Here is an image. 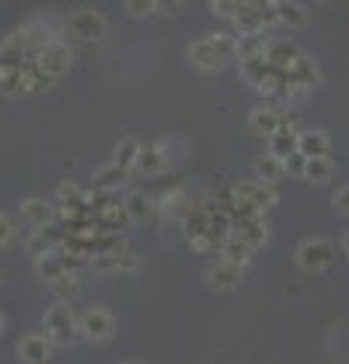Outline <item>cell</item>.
I'll use <instances>...</instances> for the list:
<instances>
[{
    "mask_svg": "<svg viewBox=\"0 0 349 364\" xmlns=\"http://www.w3.org/2000/svg\"><path fill=\"white\" fill-rule=\"evenodd\" d=\"M334 261V246L328 240H307L298 246V264L304 270L316 273V270H325Z\"/></svg>",
    "mask_w": 349,
    "mask_h": 364,
    "instance_id": "obj_8",
    "label": "cell"
},
{
    "mask_svg": "<svg viewBox=\"0 0 349 364\" xmlns=\"http://www.w3.org/2000/svg\"><path fill=\"white\" fill-rule=\"evenodd\" d=\"M237 4H255V0H237Z\"/></svg>",
    "mask_w": 349,
    "mask_h": 364,
    "instance_id": "obj_42",
    "label": "cell"
},
{
    "mask_svg": "<svg viewBox=\"0 0 349 364\" xmlns=\"http://www.w3.org/2000/svg\"><path fill=\"white\" fill-rule=\"evenodd\" d=\"M237 191H240V198L252 200L262 213L270 210V207H276V200H279V195L274 191V186H270V182H240Z\"/></svg>",
    "mask_w": 349,
    "mask_h": 364,
    "instance_id": "obj_13",
    "label": "cell"
},
{
    "mask_svg": "<svg viewBox=\"0 0 349 364\" xmlns=\"http://www.w3.org/2000/svg\"><path fill=\"white\" fill-rule=\"evenodd\" d=\"M219 252L225 261H231V264H237V267H246L252 261V252H255V246L252 243H246L240 234H231L228 240H225L219 246Z\"/></svg>",
    "mask_w": 349,
    "mask_h": 364,
    "instance_id": "obj_15",
    "label": "cell"
},
{
    "mask_svg": "<svg viewBox=\"0 0 349 364\" xmlns=\"http://www.w3.org/2000/svg\"><path fill=\"white\" fill-rule=\"evenodd\" d=\"M0 334H4V316H0Z\"/></svg>",
    "mask_w": 349,
    "mask_h": 364,
    "instance_id": "obj_41",
    "label": "cell"
},
{
    "mask_svg": "<svg viewBox=\"0 0 349 364\" xmlns=\"http://www.w3.org/2000/svg\"><path fill=\"white\" fill-rule=\"evenodd\" d=\"M237 58L240 61H270V40L262 33H246L237 40Z\"/></svg>",
    "mask_w": 349,
    "mask_h": 364,
    "instance_id": "obj_14",
    "label": "cell"
},
{
    "mask_svg": "<svg viewBox=\"0 0 349 364\" xmlns=\"http://www.w3.org/2000/svg\"><path fill=\"white\" fill-rule=\"evenodd\" d=\"M331 161L328 158H307V170H304V179L310 182H328L331 179Z\"/></svg>",
    "mask_w": 349,
    "mask_h": 364,
    "instance_id": "obj_32",
    "label": "cell"
},
{
    "mask_svg": "<svg viewBox=\"0 0 349 364\" xmlns=\"http://www.w3.org/2000/svg\"><path fill=\"white\" fill-rule=\"evenodd\" d=\"M270 70H274V64H270V61H240V73H243V79L252 88L262 85Z\"/></svg>",
    "mask_w": 349,
    "mask_h": 364,
    "instance_id": "obj_29",
    "label": "cell"
},
{
    "mask_svg": "<svg viewBox=\"0 0 349 364\" xmlns=\"http://www.w3.org/2000/svg\"><path fill=\"white\" fill-rule=\"evenodd\" d=\"M283 164H286L289 176H304V170H307V155H304V152H291L289 158H283Z\"/></svg>",
    "mask_w": 349,
    "mask_h": 364,
    "instance_id": "obj_34",
    "label": "cell"
},
{
    "mask_svg": "<svg viewBox=\"0 0 349 364\" xmlns=\"http://www.w3.org/2000/svg\"><path fill=\"white\" fill-rule=\"evenodd\" d=\"M270 152L276 158H289L291 152H298V134H289V131H276L270 136Z\"/></svg>",
    "mask_w": 349,
    "mask_h": 364,
    "instance_id": "obj_30",
    "label": "cell"
},
{
    "mask_svg": "<svg viewBox=\"0 0 349 364\" xmlns=\"http://www.w3.org/2000/svg\"><path fill=\"white\" fill-rule=\"evenodd\" d=\"M55 355V340L49 334H25L18 340V358L25 364H49Z\"/></svg>",
    "mask_w": 349,
    "mask_h": 364,
    "instance_id": "obj_7",
    "label": "cell"
},
{
    "mask_svg": "<svg viewBox=\"0 0 349 364\" xmlns=\"http://www.w3.org/2000/svg\"><path fill=\"white\" fill-rule=\"evenodd\" d=\"M58 215V207H52L43 198H28L21 200V219H28L33 228H49Z\"/></svg>",
    "mask_w": 349,
    "mask_h": 364,
    "instance_id": "obj_12",
    "label": "cell"
},
{
    "mask_svg": "<svg viewBox=\"0 0 349 364\" xmlns=\"http://www.w3.org/2000/svg\"><path fill=\"white\" fill-rule=\"evenodd\" d=\"M188 61L198 67V70L204 73H213V70H222L228 58H225V52L219 49V43L213 37H200L188 46Z\"/></svg>",
    "mask_w": 349,
    "mask_h": 364,
    "instance_id": "obj_3",
    "label": "cell"
},
{
    "mask_svg": "<svg viewBox=\"0 0 349 364\" xmlns=\"http://www.w3.org/2000/svg\"><path fill=\"white\" fill-rule=\"evenodd\" d=\"M122 364H143V361H122Z\"/></svg>",
    "mask_w": 349,
    "mask_h": 364,
    "instance_id": "obj_43",
    "label": "cell"
},
{
    "mask_svg": "<svg viewBox=\"0 0 349 364\" xmlns=\"http://www.w3.org/2000/svg\"><path fill=\"white\" fill-rule=\"evenodd\" d=\"M255 170H258V176H262L264 182H270V186H274V182H279L286 176V164H283V158H276L274 152H267V155H262L255 161Z\"/></svg>",
    "mask_w": 349,
    "mask_h": 364,
    "instance_id": "obj_24",
    "label": "cell"
},
{
    "mask_svg": "<svg viewBox=\"0 0 349 364\" xmlns=\"http://www.w3.org/2000/svg\"><path fill=\"white\" fill-rule=\"evenodd\" d=\"M125 207H128L131 222H149V219H152V213H155L152 198H146L143 191H134V195H128Z\"/></svg>",
    "mask_w": 349,
    "mask_h": 364,
    "instance_id": "obj_26",
    "label": "cell"
},
{
    "mask_svg": "<svg viewBox=\"0 0 349 364\" xmlns=\"http://www.w3.org/2000/svg\"><path fill=\"white\" fill-rule=\"evenodd\" d=\"M159 6H161V9H167V13H173V9L183 6V0H159Z\"/></svg>",
    "mask_w": 349,
    "mask_h": 364,
    "instance_id": "obj_38",
    "label": "cell"
},
{
    "mask_svg": "<svg viewBox=\"0 0 349 364\" xmlns=\"http://www.w3.org/2000/svg\"><path fill=\"white\" fill-rule=\"evenodd\" d=\"M167 152H164V146L161 143H149V146H143L140 149V158H137V164H134V173H140V176H161L164 170H167Z\"/></svg>",
    "mask_w": 349,
    "mask_h": 364,
    "instance_id": "obj_10",
    "label": "cell"
},
{
    "mask_svg": "<svg viewBox=\"0 0 349 364\" xmlns=\"http://www.w3.org/2000/svg\"><path fill=\"white\" fill-rule=\"evenodd\" d=\"M234 234H240L243 240L252 243L255 249L267 240V228H264V222H262V215H252V219H240L237 225H234Z\"/></svg>",
    "mask_w": 349,
    "mask_h": 364,
    "instance_id": "obj_21",
    "label": "cell"
},
{
    "mask_svg": "<svg viewBox=\"0 0 349 364\" xmlns=\"http://www.w3.org/2000/svg\"><path fill=\"white\" fill-rule=\"evenodd\" d=\"M334 210H337V213H343V215H349V186L340 188V191L334 195Z\"/></svg>",
    "mask_w": 349,
    "mask_h": 364,
    "instance_id": "obj_37",
    "label": "cell"
},
{
    "mask_svg": "<svg viewBox=\"0 0 349 364\" xmlns=\"http://www.w3.org/2000/svg\"><path fill=\"white\" fill-rule=\"evenodd\" d=\"M289 79H298V82H304V85H316L319 82V73H316V64H313L307 55H301V61L291 67V73H289Z\"/></svg>",
    "mask_w": 349,
    "mask_h": 364,
    "instance_id": "obj_31",
    "label": "cell"
},
{
    "mask_svg": "<svg viewBox=\"0 0 349 364\" xmlns=\"http://www.w3.org/2000/svg\"><path fill=\"white\" fill-rule=\"evenodd\" d=\"M37 67L55 82V79H61L67 73V67H70V49H67L61 40L43 43L37 49Z\"/></svg>",
    "mask_w": 349,
    "mask_h": 364,
    "instance_id": "obj_2",
    "label": "cell"
},
{
    "mask_svg": "<svg viewBox=\"0 0 349 364\" xmlns=\"http://www.w3.org/2000/svg\"><path fill=\"white\" fill-rule=\"evenodd\" d=\"M92 270L97 273H107V270H134L137 267V258H134L131 249L119 246V249H109V252H95V258L88 261Z\"/></svg>",
    "mask_w": 349,
    "mask_h": 364,
    "instance_id": "obj_9",
    "label": "cell"
},
{
    "mask_svg": "<svg viewBox=\"0 0 349 364\" xmlns=\"http://www.w3.org/2000/svg\"><path fill=\"white\" fill-rule=\"evenodd\" d=\"M70 31L73 37H80L85 43H100L107 37V18L97 9H80L70 16Z\"/></svg>",
    "mask_w": 349,
    "mask_h": 364,
    "instance_id": "obj_5",
    "label": "cell"
},
{
    "mask_svg": "<svg viewBox=\"0 0 349 364\" xmlns=\"http://www.w3.org/2000/svg\"><path fill=\"white\" fill-rule=\"evenodd\" d=\"M140 140H134V136H128V140H122L116 146V152H112V161H116L119 167H125V170H134V164H137V158H140Z\"/></svg>",
    "mask_w": 349,
    "mask_h": 364,
    "instance_id": "obj_27",
    "label": "cell"
},
{
    "mask_svg": "<svg viewBox=\"0 0 349 364\" xmlns=\"http://www.w3.org/2000/svg\"><path fill=\"white\" fill-rule=\"evenodd\" d=\"M0 282H4V273H0Z\"/></svg>",
    "mask_w": 349,
    "mask_h": 364,
    "instance_id": "obj_44",
    "label": "cell"
},
{
    "mask_svg": "<svg viewBox=\"0 0 349 364\" xmlns=\"http://www.w3.org/2000/svg\"><path fill=\"white\" fill-rule=\"evenodd\" d=\"M207 279H210V286H213V289H219V291H231V289H237V286H240V279H243V267H237V264H231V261L219 258L216 264H213V267L207 270Z\"/></svg>",
    "mask_w": 349,
    "mask_h": 364,
    "instance_id": "obj_11",
    "label": "cell"
},
{
    "mask_svg": "<svg viewBox=\"0 0 349 364\" xmlns=\"http://www.w3.org/2000/svg\"><path fill=\"white\" fill-rule=\"evenodd\" d=\"M331 140L325 131H304L298 136V152H304L307 158H328Z\"/></svg>",
    "mask_w": 349,
    "mask_h": 364,
    "instance_id": "obj_18",
    "label": "cell"
},
{
    "mask_svg": "<svg viewBox=\"0 0 349 364\" xmlns=\"http://www.w3.org/2000/svg\"><path fill=\"white\" fill-rule=\"evenodd\" d=\"M33 267H37V277L40 279H55L58 273H64L67 270V261H64V255L55 249V252H49V255H40V258H33Z\"/></svg>",
    "mask_w": 349,
    "mask_h": 364,
    "instance_id": "obj_23",
    "label": "cell"
},
{
    "mask_svg": "<svg viewBox=\"0 0 349 364\" xmlns=\"http://www.w3.org/2000/svg\"><path fill=\"white\" fill-rule=\"evenodd\" d=\"M276 21L283 28H304L307 25V13H304V6L295 4V0H283V4H276Z\"/></svg>",
    "mask_w": 349,
    "mask_h": 364,
    "instance_id": "obj_22",
    "label": "cell"
},
{
    "mask_svg": "<svg viewBox=\"0 0 349 364\" xmlns=\"http://www.w3.org/2000/svg\"><path fill=\"white\" fill-rule=\"evenodd\" d=\"M258 4H267V6H276V4H283V0H258Z\"/></svg>",
    "mask_w": 349,
    "mask_h": 364,
    "instance_id": "obj_39",
    "label": "cell"
},
{
    "mask_svg": "<svg viewBox=\"0 0 349 364\" xmlns=\"http://www.w3.org/2000/svg\"><path fill=\"white\" fill-rule=\"evenodd\" d=\"M31 46H33V40H31L28 28L9 33V37L0 43V70H18V67L25 64V55Z\"/></svg>",
    "mask_w": 349,
    "mask_h": 364,
    "instance_id": "obj_4",
    "label": "cell"
},
{
    "mask_svg": "<svg viewBox=\"0 0 349 364\" xmlns=\"http://www.w3.org/2000/svg\"><path fill=\"white\" fill-rule=\"evenodd\" d=\"M301 55H304V52H298L291 43L270 40V64H274L279 73H286V76H289V73H291V67L301 61Z\"/></svg>",
    "mask_w": 349,
    "mask_h": 364,
    "instance_id": "obj_17",
    "label": "cell"
},
{
    "mask_svg": "<svg viewBox=\"0 0 349 364\" xmlns=\"http://www.w3.org/2000/svg\"><path fill=\"white\" fill-rule=\"evenodd\" d=\"M46 286L55 291V298H61V301H64V298H73V294H80V291H82V277H80L76 270L67 267V270L58 273L55 279H49Z\"/></svg>",
    "mask_w": 349,
    "mask_h": 364,
    "instance_id": "obj_20",
    "label": "cell"
},
{
    "mask_svg": "<svg viewBox=\"0 0 349 364\" xmlns=\"http://www.w3.org/2000/svg\"><path fill=\"white\" fill-rule=\"evenodd\" d=\"M128 176H131V170L119 167L116 161H109L107 167L95 170L92 182H95V191H112V188H122V186H125V182H128Z\"/></svg>",
    "mask_w": 349,
    "mask_h": 364,
    "instance_id": "obj_16",
    "label": "cell"
},
{
    "mask_svg": "<svg viewBox=\"0 0 349 364\" xmlns=\"http://www.w3.org/2000/svg\"><path fill=\"white\" fill-rule=\"evenodd\" d=\"M131 16H152L159 9V0H125Z\"/></svg>",
    "mask_w": 349,
    "mask_h": 364,
    "instance_id": "obj_35",
    "label": "cell"
},
{
    "mask_svg": "<svg viewBox=\"0 0 349 364\" xmlns=\"http://www.w3.org/2000/svg\"><path fill=\"white\" fill-rule=\"evenodd\" d=\"M97 219L104 222L107 228H119V225L131 222V215H128L125 200H122V203H116V200H104V203L97 207Z\"/></svg>",
    "mask_w": 349,
    "mask_h": 364,
    "instance_id": "obj_25",
    "label": "cell"
},
{
    "mask_svg": "<svg viewBox=\"0 0 349 364\" xmlns=\"http://www.w3.org/2000/svg\"><path fill=\"white\" fill-rule=\"evenodd\" d=\"M13 240H16V222L6 213H0V246L13 243Z\"/></svg>",
    "mask_w": 349,
    "mask_h": 364,
    "instance_id": "obj_36",
    "label": "cell"
},
{
    "mask_svg": "<svg viewBox=\"0 0 349 364\" xmlns=\"http://www.w3.org/2000/svg\"><path fill=\"white\" fill-rule=\"evenodd\" d=\"M343 246H346V252H349V234H346V240H343Z\"/></svg>",
    "mask_w": 349,
    "mask_h": 364,
    "instance_id": "obj_40",
    "label": "cell"
},
{
    "mask_svg": "<svg viewBox=\"0 0 349 364\" xmlns=\"http://www.w3.org/2000/svg\"><path fill=\"white\" fill-rule=\"evenodd\" d=\"M279 122H283V116H279L276 109H267V107L252 109V116H249V131L258 134V136H267V140H270V136L279 131Z\"/></svg>",
    "mask_w": 349,
    "mask_h": 364,
    "instance_id": "obj_19",
    "label": "cell"
},
{
    "mask_svg": "<svg viewBox=\"0 0 349 364\" xmlns=\"http://www.w3.org/2000/svg\"><path fill=\"white\" fill-rule=\"evenodd\" d=\"M210 9H213V16H219V18H225V21H231L234 16H237L240 4H237V0H210Z\"/></svg>",
    "mask_w": 349,
    "mask_h": 364,
    "instance_id": "obj_33",
    "label": "cell"
},
{
    "mask_svg": "<svg viewBox=\"0 0 349 364\" xmlns=\"http://www.w3.org/2000/svg\"><path fill=\"white\" fill-rule=\"evenodd\" d=\"M80 331L85 340H92V343H104V340H109L112 331H116V318L107 310L95 306V310H85L80 316Z\"/></svg>",
    "mask_w": 349,
    "mask_h": 364,
    "instance_id": "obj_6",
    "label": "cell"
},
{
    "mask_svg": "<svg viewBox=\"0 0 349 364\" xmlns=\"http://www.w3.org/2000/svg\"><path fill=\"white\" fill-rule=\"evenodd\" d=\"M43 325H46V334L55 340V346H67L73 343L76 337H80V318L73 316V310L67 304H55L46 310V318H43Z\"/></svg>",
    "mask_w": 349,
    "mask_h": 364,
    "instance_id": "obj_1",
    "label": "cell"
},
{
    "mask_svg": "<svg viewBox=\"0 0 349 364\" xmlns=\"http://www.w3.org/2000/svg\"><path fill=\"white\" fill-rule=\"evenodd\" d=\"M25 249H28V255H33V258L49 255V252H55V237L46 231V228H40V231H33V234L28 237Z\"/></svg>",
    "mask_w": 349,
    "mask_h": 364,
    "instance_id": "obj_28",
    "label": "cell"
}]
</instances>
